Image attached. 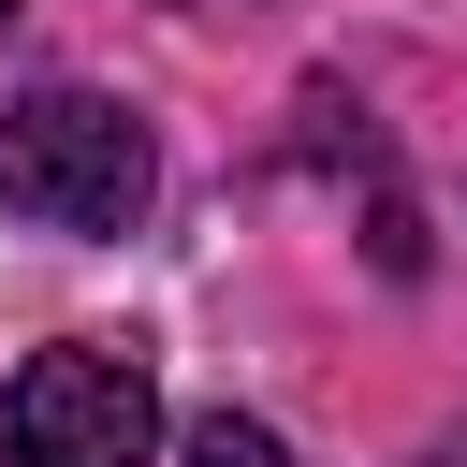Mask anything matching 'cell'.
I'll list each match as a JSON object with an SVG mask.
<instances>
[{
	"instance_id": "obj_3",
	"label": "cell",
	"mask_w": 467,
	"mask_h": 467,
	"mask_svg": "<svg viewBox=\"0 0 467 467\" xmlns=\"http://www.w3.org/2000/svg\"><path fill=\"white\" fill-rule=\"evenodd\" d=\"M175 467H292V452H277V423H248V409H204V423L175 438Z\"/></svg>"
},
{
	"instance_id": "obj_4",
	"label": "cell",
	"mask_w": 467,
	"mask_h": 467,
	"mask_svg": "<svg viewBox=\"0 0 467 467\" xmlns=\"http://www.w3.org/2000/svg\"><path fill=\"white\" fill-rule=\"evenodd\" d=\"M15 15H29V0H0V29H15Z\"/></svg>"
},
{
	"instance_id": "obj_2",
	"label": "cell",
	"mask_w": 467,
	"mask_h": 467,
	"mask_svg": "<svg viewBox=\"0 0 467 467\" xmlns=\"http://www.w3.org/2000/svg\"><path fill=\"white\" fill-rule=\"evenodd\" d=\"M0 438H15V467H146L161 452V379H146V350L58 336V350L15 365Z\"/></svg>"
},
{
	"instance_id": "obj_1",
	"label": "cell",
	"mask_w": 467,
	"mask_h": 467,
	"mask_svg": "<svg viewBox=\"0 0 467 467\" xmlns=\"http://www.w3.org/2000/svg\"><path fill=\"white\" fill-rule=\"evenodd\" d=\"M0 204L29 234H131L161 204V131L117 88H29L0 102Z\"/></svg>"
}]
</instances>
